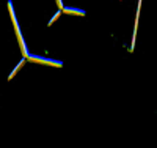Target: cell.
<instances>
[{
    "instance_id": "cell-1",
    "label": "cell",
    "mask_w": 157,
    "mask_h": 148,
    "mask_svg": "<svg viewBox=\"0 0 157 148\" xmlns=\"http://www.w3.org/2000/svg\"><path fill=\"white\" fill-rule=\"evenodd\" d=\"M27 58H29V60H32V62H36V63H46V65L61 66V62H57V60H50V58H43V57H36V55H29Z\"/></svg>"
},
{
    "instance_id": "cell-2",
    "label": "cell",
    "mask_w": 157,
    "mask_h": 148,
    "mask_svg": "<svg viewBox=\"0 0 157 148\" xmlns=\"http://www.w3.org/2000/svg\"><path fill=\"white\" fill-rule=\"evenodd\" d=\"M61 11H64V13H72V14H78V16H85V11H82V10H74V8H63Z\"/></svg>"
},
{
    "instance_id": "cell-3",
    "label": "cell",
    "mask_w": 157,
    "mask_h": 148,
    "mask_svg": "<svg viewBox=\"0 0 157 148\" xmlns=\"http://www.w3.org/2000/svg\"><path fill=\"white\" fill-rule=\"evenodd\" d=\"M25 58H27V57H24V58H22V62H21V63H19V65L16 66V68H14V71H13V73L10 74V77H8V79H13V76H14V74H16V73H17V71L21 70V66H22V65L25 63Z\"/></svg>"
},
{
    "instance_id": "cell-4",
    "label": "cell",
    "mask_w": 157,
    "mask_h": 148,
    "mask_svg": "<svg viewBox=\"0 0 157 148\" xmlns=\"http://www.w3.org/2000/svg\"><path fill=\"white\" fill-rule=\"evenodd\" d=\"M58 16H60V13H57V14H55V16H54V18H52V21H49V25H50V24H52V22H54V21H55V19H57V18H58Z\"/></svg>"
},
{
    "instance_id": "cell-5",
    "label": "cell",
    "mask_w": 157,
    "mask_h": 148,
    "mask_svg": "<svg viewBox=\"0 0 157 148\" xmlns=\"http://www.w3.org/2000/svg\"><path fill=\"white\" fill-rule=\"evenodd\" d=\"M57 2H58V6H60V10H63L64 6H63V3H61V0H57Z\"/></svg>"
}]
</instances>
